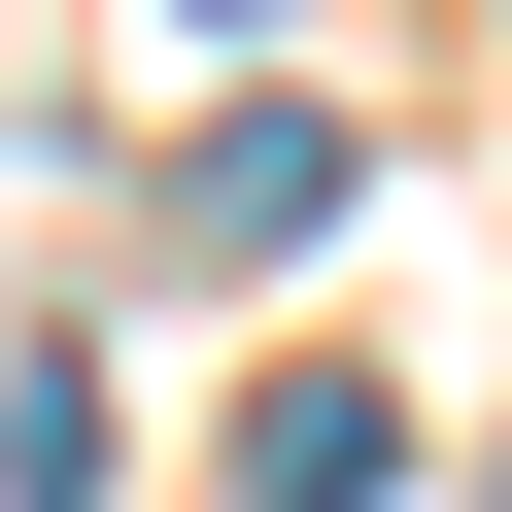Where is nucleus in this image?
I'll use <instances>...</instances> for the list:
<instances>
[{
    "label": "nucleus",
    "instance_id": "obj_1",
    "mask_svg": "<svg viewBox=\"0 0 512 512\" xmlns=\"http://www.w3.org/2000/svg\"><path fill=\"white\" fill-rule=\"evenodd\" d=\"M376 478H410L376 376H274V410H239V512H376Z\"/></svg>",
    "mask_w": 512,
    "mask_h": 512
},
{
    "label": "nucleus",
    "instance_id": "obj_2",
    "mask_svg": "<svg viewBox=\"0 0 512 512\" xmlns=\"http://www.w3.org/2000/svg\"><path fill=\"white\" fill-rule=\"evenodd\" d=\"M308 205H342V103H239V137H205V239H239V274H274Z\"/></svg>",
    "mask_w": 512,
    "mask_h": 512
}]
</instances>
